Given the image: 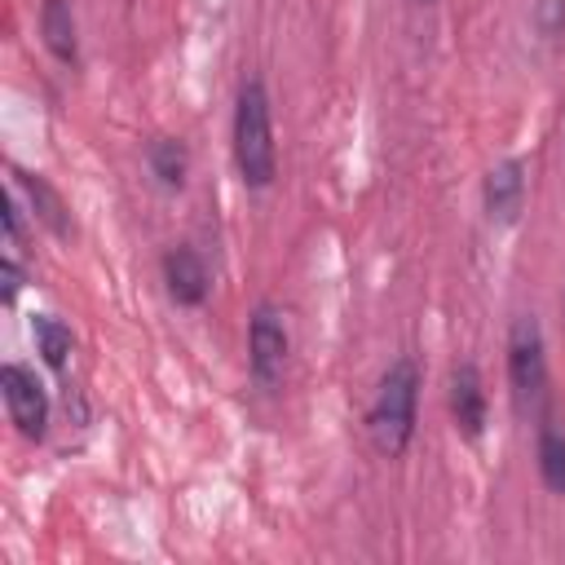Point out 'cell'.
<instances>
[{"mask_svg": "<svg viewBox=\"0 0 565 565\" xmlns=\"http://www.w3.org/2000/svg\"><path fill=\"white\" fill-rule=\"evenodd\" d=\"M230 146H234V168L243 177L247 190H269L274 172H278V146H274V110H269V88L265 79H243L238 97H234V128H230Z\"/></svg>", "mask_w": 565, "mask_h": 565, "instance_id": "obj_1", "label": "cell"}, {"mask_svg": "<svg viewBox=\"0 0 565 565\" xmlns=\"http://www.w3.org/2000/svg\"><path fill=\"white\" fill-rule=\"evenodd\" d=\"M415 415H419V366H415V358H393L388 371L380 375L371 411H366L371 446L384 459H402L415 437Z\"/></svg>", "mask_w": 565, "mask_h": 565, "instance_id": "obj_2", "label": "cell"}, {"mask_svg": "<svg viewBox=\"0 0 565 565\" xmlns=\"http://www.w3.org/2000/svg\"><path fill=\"white\" fill-rule=\"evenodd\" d=\"M508 384L516 411H534L547 393V344L534 313H516L508 327Z\"/></svg>", "mask_w": 565, "mask_h": 565, "instance_id": "obj_3", "label": "cell"}, {"mask_svg": "<svg viewBox=\"0 0 565 565\" xmlns=\"http://www.w3.org/2000/svg\"><path fill=\"white\" fill-rule=\"evenodd\" d=\"M287 353H291V335L287 322L278 313V305L260 300L247 318V371L260 388H278L282 371H287Z\"/></svg>", "mask_w": 565, "mask_h": 565, "instance_id": "obj_4", "label": "cell"}, {"mask_svg": "<svg viewBox=\"0 0 565 565\" xmlns=\"http://www.w3.org/2000/svg\"><path fill=\"white\" fill-rule=\"evenodd\" d=\"M0 397H4L9 424L26 441H44V433H49V388L35 380V371L22 366V362H4L0 366Z\"/></svg>", "mask_w": 565, "mask_h": 565, "instance_id": "obj_5", "label": "cell"}, {"mask_svg": "<svg viewBox=\"0 0 565 565\" xmlns=\"http://www.w3.org/2000/svg\"><path fill=\"white\" fill-rule=\"evenodd\" d=\"M525 190H530V168L525 159H499L486 181H481V207L494 225H516L521 207H525Z\"/></svg>", "mask_w": 565, "mask_h": 565, "instance_id": "obj_6", "label": "cell"}, {"mask_svg": "<svg viewBox=\"0 0 565 565\" xmlns=\"http://www.w3.org/2000/svg\"><path fill=\"white\" fill-rule=\"evenodd\" d=\"M159 269H163V287H168V300H172V305L199 309V305L207 300L212 274H207V260H203L194 247H185V243L168 247L163 260H159Z\"/></svg>", "mask_w": 565, "mask_h": 565, "instance_id": "obj_7", "label": "cell"}, {"mask_svg": "<svg viewBox=\"0 0 565 565\" xmlns=\"http://www.w3.org/2000/svg\"><path fill=\"white\" fill-rule=\"evenodd\" d=\"M446 406H450V419H455L459 437L477 441L486 433V380H481L477 362H455L450 388H446Z\"/></svg>", "mask_w": 565, "mask_h": 565, "instance_id": "obj_8", "label": "cell"}, {"mask_svg": "<svg viewBox=\"0 0 565 565\" xmlns=\"http://www.w3.org/2000/svg\"><path fill=\"white\" fill-rule=\"evenodd\" d=\"M13 185L26 194V203H31L35 221H40L53 238H71V234H75V221H71L66 199H62V194L40 177V172H22V168H13Z\"/></svg>", "mask_w": 565, "mask_h": 565, "instance_id": "obj_9", "label": "cell"}, {"mask_svg": "<svg viewBox=\"0 0 565 565\" xmlns=\"http://www.w3.org/2000/svg\"><path fill=\"white\" fill-rule=\"evenodd\" d=\"M40 40H44V49L62 66H75L79 62V26H75L71 0H44L40 4Z\"/></svg>", "mask_w": 565, "mask_h": 565, "instance_id": "obj_10", "label": "cell"}, {"mask_svg": "<svg viewBox=\"0 0 565 565\" xmlns=\"http://www.w3.org/2000/svg\"><path fill=\"white\" fill-rule=\"evenodd\" d=\"M146 168H150L159 190L177 194L190 181V146L181 137H150L146 141Z\"/></svg>", "mask_w": 565, "mask_h": 565, "instance_id": "obj_11", "label": "cell"}, {"mask_svg": "<svg viewBox=\"0 0 565 565\" xmlns=\"http://www.w3.org/2000/svg\"><path fill=\"white\" fill-rule=\"evenodd\" d=\"M534 459H539V481H543L552 494H565V428H561L552 415L539 419Z\"/></svg>", "mask_w": 565, "mask_h": 565, "instance_id": "obj_12", "label": "cell"}, {"mask_svg": "<svg viewBox=\"0 0 565 565\" xmlns=\"http://www.w3.org/2000/svg\"><path fill=\"white\" fill-rule=\"evenodd\" d=\"M31 340H35L40 358H44L53 371H62L66 358H71V349H75L71 327H66L62 318H53V313H35V318H31Z\"/></svg>", "mask_w": 565, "mask_h": 565, "instance_id": "obj_13", "label": "cell"}, {"mask_svg": "<svg viewBox=\"0 0 565 565\" xmlns=\"http://www.w3.org/2000/svg\"><path fill=\"white\" fill-rule=\"evenodd\" d=\"M18 291H22V265H18L13 247H9V252H4V260H0V296H4V305H13V300H18Z\"/></svg>", "mask_w": 565, "mask_h": 565, "instance_id": "obj_14", "label": "cell"}, {"mask_svg": "<svg viewBox=\"0 0 565 565\" xmlns=\"http://www.w3.org/2000/svg\"><path fill=\"white\" fill-rule=\"evenodd\" d=\"M539 18H543V31H547V35H556V31H561V22H565V0H543Z\"/></svg>", "mask_w": 565, "mask_h": 565, "instance_id": "obj_15", "label": "cell"}, {"mask_svg": "<svg viewBox=\"0 0 565 565\" xmlns=\"http://www.w3.org/2000/svg\"><path fill=\"white\" fill-rule=\"evenodd\" d=\"M415 4H437V0H415Z\"/></svg>", "mask_w": 565, "mask_h": 565, "instance_id": "obj_16", "label": "cell"}]
</instances>
